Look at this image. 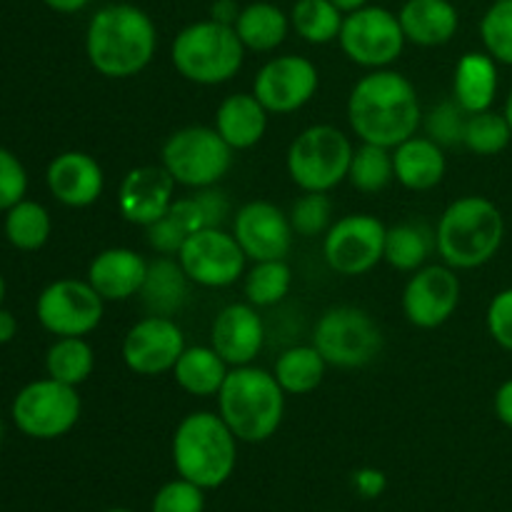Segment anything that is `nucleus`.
<instances>
[{
  "label": "nucleus",
  "mask_w": 512,
  "mask_h": 512,
  "mask_svg": "<svg viewBox=\"0 0 512 512\" xmlns=\"http://www.w3.org/2000/svg\"><path fill=\"white\" fill-rule=\"evenodd\" d=\"M348 123L360 143L395 148L423 123L418 90L395 70H370L350 90Z\"/></svg>",
  "instance_id": "obj_1"
},
{
  "label": "nucleus",
  "mask_w": 512,
  "mask_h": 512,
  "mask_svg": "<svg viewBox=\"0 0 512 512\" xmlns=\"http://www.w3.org/2000/svg\"><path fill=\"white\" fill-rule=\"evenodd\" d=\"M158 50V28L133 3L103 5L85 30V55L103 78L125 80L143 73Z\"/></svg>",
  "instance_id": "obj_2"
},
{
  "label": "nucleus",
  "mask_w": 512,
  "mask_h": 512,
  "mask_svg": "<svg viewBox=\"0 0 512 512\" xmlns=\"http://www.w3.org/2000/svg\"><path fill=\"white\" fill-rule=\"evenodd\" d=\"M505 240V218L493 200L465 195L453 200L440 215L435 245L453 270H475L498 255Z\"/></svg>",
  "instance_id": "obj_3"
},
{
  "label": "nucleus",
  "mask_w": 512,
  "mask_h": 512,
  "mask_svg": "<svg viewBox=\"0 0 512 512\" xmlns=\"http://www.w3.org/2000/svg\"><path fill=\"white\" fill-rule=\"evenodd\" d=\"M218 415L238 440L263 443L283 423L285 390L268 370L255 365L230 368L218 393Z\"/></svg>",
  "instance_id": "obj_4"
},
{
  "label": "nucleus",
  "mask_w": 512,
  "mask_h": 512,
  "mask_svg": "<svg viewBox=\"0 0 512 512\" xmlns=\"http://www.w3.org/2000/svg\"><path fill=\"white\" fill-rule=\"evenodd\" d=\"M238 438L218 413L198 410L185 415L173 435V463L180 478L203 490L218 488L233 475Z\"/></svg>",
  "instance_id": "obj_5"
},
{
  "label": "nucleus",
  "mask_w": 512,
  "mask_h": 512,
  "mask_svg": "<svg viewBox=\"0 0 512 512\" xmlns=\"http://www.w3.org/2000/svg\"><path fill=\"white\" fill-rule=\"evenodd\" d=\"M170 60L190 83L223 85L243 68L245 45L240 43L233 25L208 18L185 25L175 35L170 45Z\"/></svg>",
  "instance_id": "obj_6"
},
{
  "label": "nucleus",
  "mask_w": 512,
  "mask_h": 512,
  "mask_svg": "<svg viewBox=\"0 0 512 512\" xmlns=\"http://www.w3.org/2000/svg\"><path fill=\"white\" fill-rule=\"evenodd\" d=\"M353 143L335 125H310L290 143L288 175L303 193H330L348 180Z\"/></svg>",
  "instance_id": "obj_7"
},
{
  "label": "nucleus",
  "mask_w": 512,
  "mask_h": 512,
  "mask_svg": "<svg viewBox=\"0 0 512 512\" xmlns=\"http://www.w3.org/2000/svg\"><path fill=\"white\" fill-rule=\"evenodd\" d=\"M235 150L215 128L188 125L170 135L160 150V165L185 188H213L228 175Z\"/></svg>",
  "instance_id": "obj_8"
},
{
  "label": "nucleus",
  "mask_w": 512,
  "mask_h": 512,
  "mask_svg": "<svg viewBox=\"0 0 512 512\" xmlns=\"http://www.w3.org/2000/svg\"><path fill=\"white\" fill-rule=\"evenodd\" d=\"M313 345L333 368H365L383 350V330L368 310L355 305H335L325 310L315 323Z\"/></svg>",
  "instance_id": "obj_9"
},
{
  "label": "nucleus",
  "mask_w": 512,
  "mask_h": 512,
  "mask_svg": "<svg viewBox=\"0 0 512 512\" xmlns=\"http://www.w3.org/2000/svg\"><path fill=\"white\" fill-rule=\"evenodd\" d=\"M10 415L15 428L28 438L58 440L78 425L80 395L60 380H33L15 395Z\"/></svg>",
  "instance_id": "obj_10"
},
{
  "label": "nucleus",
  "mask_w": 512,
  "mask_h": 512,
  "mask_svg": "<svg viewBox=\"0 0 512 512\" xmlns=\"http://www.w3.org/2000/svg\"><path fill=\"white\" fill-rule=\"evenodd\" d=\"M338 43L350 63L368 70H383L403 55L408 40L398 13L383 5H365L345 15Z\"/></svg>",
  "instance_id": "obj_11"
},
{
  "label": "nucleus",
  "mask_w": 512,
  "mask_h": 512,
  "mask_svg": "<svg viewBox=\"0 0 512 512\" xmlns=\"http://www.w3.org/2000/svg\"><path fill=\"white\" fill-rule=\"evenodd\" d=\"M105 300L88 280L63 278L43 288L35 303L38 323L55 338H85L103 320Z\"/></svg>",
  "instance_id": "obj_12"
},
{
  "label": "nucleus",
  "mask_w": 512,
  "mask_h": 512,
  "mask_svg": "<svg viewBox=\"0 0 512 512\" xmlns=\"http://www.w3.org/2000/svg\"><path fill=\"white\" fill-rule=\"evenodd\" d=\"M385 228L375 215L350 213L335 220L323 240V255L330 270L345 278L370 273L383 260Z\"/></svg>",
  "instance_id": "obj_13"
},
{
  "label": "nucleus",
  "mask_w": 512,
  "mask_h": 512,
  "mask_svg": "<svg viewBox=\"0 0 512 512\" xmlns=\"http://www.w3.org/2000/svg\"><path fill=\"white\" fill-rule=\"evenodd\" d=\"M245 253L233 233L203 228L188 235L178 253L180 268L200 288H228L245 275Z\"/></svg>",
  "instance_id": "obj_14"
},
{
  "label": "nucleus",
  "mask_w": 512,
  "mask_h": 512,
  "mask_svg": "<svg viewBox=\"0 0 512 512\" xmlns=\"http://www.w3.org/2000/svg\"><path fill=\"white\" fill-rule=\"evenodd\" d=\"M320 73L303 55H278L258 70L253 95L273 115L298 113L318 93Z\"/></svg>",
  "instance_id": "obj_15"
},
{
  "label": "nucleus",
  "mask_w": 512,
  "mask_h": 512,
  "mask_svg": "<svg viewBox=\"0 0 512 512\" xmlns=\"http://www.w3.org/2000/svg\"><path fill=\"white\" fill-rule=\"evenodd\" d=\"M185 348H188L185 335L173 318L148 315L125 333L123 363L130 373L155 378V375L173 373Z\"/></svg>",
  "instance_id": "obj_16"
},
{
  "label": "nucleus",
  "mask_w": 512,
  "mask_h": 512,
  "mask_svg": "<svg viewBox=\"0 0 512 512\" xmlns=\"http://www.w3.org/2000/svg\"><path fill=\"white\" fill-rule=\"evenodd\" d=\"M458 270L450 265H423L410 275L403 290V313L410 325L423 330L440 328L460 305Z\"/></svg>",
  "instance_id": "obj_17"
},
{
  "label": "nucleus",
  "mask_w": 512,
  "mask_h": 512,
  "mask_svg": "<svg viewBox=\"0 0 512 512\" xmlns=\"http://www.w3.org/2000/svg\"><path fill=\"white\" fill-rule=\"evenodd\" d=\"M233 235L243 248L245 258L255 260H285L293 248L295 230L288 213L268 200H250L235 213Z\"/></svg>",
  "instance_id": "obj_18"
},
{
  "label": "nucleus",
  "mask_w": 512,
  "mask_h": 512,
  "mask_svg": "<svg viewBox=\"0 0 512 512\" xmlns=\"http://www.w3.org/2000/svg\"><path fill=\"white\" fill-rule=\"evenodd\" d=\"M175 180L163 165H140L118 188V210L128 223L148 228L163 218L175 200Z\"/></svg>",
  "instance_id": "obj_19"
},
{
  "label": "nucleus",
  "mask_w": 512,
  "mask_h": 512,
  "mask_svg": "<svg viewBox=\"0 0 512 512\" xmlns=\"http://www.w3.org/2000/svg\"><path fill=\"white\" fill-rule=\"evenodd\" d=\"M210 345L230 368L253 365L265 345V325L258 308L250 303H233L220 310L210 328Z\"/></svg>",
  "instance_id": "obj_20"
},
{
  "label": "nucleus",
  "mask_w": 512,
  "mask_h": 512,
  "mask_svg": "<svg viewBox=\"0 0 512 512\" xmlns=\"http://www.w3.org/2000/svg\"><path fill=\"white\" fill-rule=\"evenodd\" d=\"M48 190L68 208H88L103 195L105 175L98 160L83 150H65L48 165Z\"/></svg>",
  "instance_id": "obj_21"
},
{
  "label": "nucleus",
  "mask_w": 512,
  "mask_h": 512,
  "mask_svg": "<svg viewBox=\"0 0 512 512\" xmlns=\"http://www.w3.org/2000/svg\"><path fill=\"white\" fill-rule=\"evenodd\" d=\"M148 275V260L130 248L100 250L88 265V283L105 303L140 295Z\"/></svg>",
  "instance_id": "obj_22"
},
{
  "label": "nucleus",
  "mask_w": 512,
  "mask_h": 512,
  "mask_svg": "<svg viewBox=\"0 0 512 512\" xmlns=\"http://www.w3.org/2000/svg\"><path fill=\"white\" fill-rule=\"evenodd\" d=\"M405 40L420 48L450 43L460 28V15L450 0H405L398 13Z\"/></svg>",
  "instance_id": "obj_23"
},
{
  "label": "nucleus",
  "mask_w": 512,
  "mask_h": 512,
  "mask_svg": "<svg viewBox=\"0 0 512 512\" xmlns=\"http://www.w3.org/2000/svg\"><path fill=\"white\" fill-rule=\"evenodd\" d=\"M393 165H395V180L403 188L415 190V193H425L443 183L445 170H448V160H445L443 148L428 135L420 138L403 140L393 148Z\"/></svg>",
  "instance_id": "obj_24"
},
{
  "label": "nucleus",
  "mask_w": 512,
  "mask_h": 512,
  "mask_svg": "<svg viewBox=\"0 0 512 512\" xmlns=\"http://www.w3.org/2000/svg\"><path fill=\"white\" fill-rule=\"evenodd\" d=\"M268 110L253 93L228 95L215 113V130L233 150H248L268 130Z\"/></svg>",
  "instance_id": "obj_25"
},
{
  "label": "nucleus",
  "mask_w": 512,
  "mask_h": 512,
  "mask_svg": "<svg viewBox=\"0 0 512 512\" xmlns=\"http://www.w3.org/2000/svg\"><path fill=\"white\" fill-rule=\"evenodd\" d=\"M498 85V63L488 53H465L455 65L453 100L465 113H483L493 108Z\"/></svg>",
  "instance_id": "obj_26"
},
{
  "label": "nucleus",
  "mask_w": 512,
  "mask_h": 512,
  "mask_svg": "<svg viewBox=\"0 0 512 512\" xmlns=\"http://www.w3.org/2000/svg\"><path fill=\"white\" fill-rule=\"evenodd\" d=\"M190 295V278L180 268L178 258L160 255L153 263H148V275H145L140 298L148 308L150 315H165L173 318L175 313L185 308Z\"/></svg>",
  "instance_id": "obj_27"
},
{
  "label": "nucleus",
  "mask_w": 512,
  "mask_h": 512,
  "mask_svg": "<svg viewBox=\"0 0 512 512\" xmlns=\"http://www.w3.org/2000/svg\"><path fill=\"white\" fill-rule=\"evenodd\" d=\"M230 365L218 355L213 345H193L185 348L173 368V378L180 390L193 398H213L220 393Z\"/></svg>",
  "instance_id": "obj_28"
},
{
  "label": "nucleus",
  "mask_w": 512,
  "mask_h": 512,
  "mask_svg": "<svg viewBox=\"0 0 512 512\" xmlns=\"http://www.w3.org/2000/svg\"><path fill=\"white\" fill-rule=\"evenodd\" d=\"M233 28L245 50L270 53L288 38L290 15L268 0H258V3L243 5Z\"/></svg>",
  "instance_id": "obj_29"
},
{
  "label": "nucleus",
  "mask_w": 512,
  "mask_h": 512,
  "mask_svg": "<svg viewBox=\"0 0 512 512\" xmlns=\"http://www.w3.org/2000/svg\"><path fill=\"white\" fill-rule=\"evenodd\" d=\"M433 250H438L435 230L425 223H400L385 233L383 260L400 273H415L428 263Z\"/></svg>",
  "instance_id": "obj_30"
},
{
  "label": "nucleus",
  "mask_w": 512,
  "mask_h": 512,
  "mask_svg": "<svg viewBox=\"0 0 512 512\" xmlns=\"http://www.w3.org/2000/svg\"><path fill=\"white\" fill-rule=\"evenodd\" d=\"M325 370L328 363L315 345H295L275 360L273 375L285 395H308L323 383Z\"/></svg>",
  "instance_id": "obj_31"
},
{
  "label": "nucleus",
  "mask_w": 512,
  "mask_h": 512,
  "mask_svg": "<svg viewBox=\"0 0 512 512\" xmlns=\"http://www.w3.org/2000/svg\"><path fill=\"white\" fill-rule=\"evenodd\" d=\"M5 238L10 240V245L25 253H33L40 250L50 238V230H53V220L50 213L35 200H20L18 205H13L10 210H5Z\"/></svg>",
  "instance_id": "obj_32"
},
{
  "label": "nucleus",
  "mask_w": 512,
  "mask_h": 512,
  "mask_svg": "<svg viewBox=\"0 0 512 512\" xmlns=\"http://www.w3.org/2000/svg\"><path fill=\"white\" fill-rule=\"evenodd\" d=\"M345 15L330 0H295L290 10V28L310 45H328L338 40Z\"/></svg>",
  "instance_id": "obj_33"
},
{
  "label": "nucleus",
  "mask_w": 512,
  "mask_h": 512,
  "mask_svg": "<svg viewBox=\"0 0 512 512\" xmlns=\"http://www.w3.org/2000/svg\"><path fill=\"white\" fill-rule=\"evenodd\" d=\"M48 378L65 385H83L95 370V353L85 338H58L45 355Z\"/></svg>",
  "instance_id": "obj_34"
},
{
  "label": "nucleus",
  "mask_w": 512,
  "mask_h": 512,
  "mask_svg": "<svg viewBox=\"0 0 512 512\" xmlns=\"http://www.w3.org/2000/svg\"><path fill=\"white\" fill-rule=\"evenodd\" d=\"M348 180L355 190L365 195L383 193L395 180L393 148L360 143V148H355L353 160H350Z\"/></svg>",
  "instance_id": "obj_35"
},
{
  "label": "nucleus",
  "mask_w": 512,
  "mask_h": 512,
  "mask_svg": "<svg viewBox=\"0 0 512 512\" xmlns=\"http://www.w3.org/2000/svg\"><path fill=\"white\" fill-rule=\"evenodd\" d=\"M293 285V270L285 260H260L245 273V300L255 308L278 305Z\"/></svg>",
  "instance_id": "obj_36"
},
{
  "label": "nucleus",
  "mask_w": 512,
  "mask_h": 512,
  "mask_svg": "<svg viewBox=\"0 0 512 512\" xmlns=\"http://www.w3.org/2000/svg\"><path fill=\"white\" fill-rule=\"evenodd\" d=\"M512 140V130L505 113H495L493 108L483 113L468 115L465 123L463 145L475 155H498L503 153Z\"/></svg>",
  "instance_id": "obj_37"
},
{
  "label": "nucleus",
  "mask_w": 512,
  "mask_h": 512,
  "mask_svg": "<svg viewBox=\"0 0 512 512\" xmlns=\"http://www.w3.org/2000/svg\"><path fill=\"white\" fill-rule=\"evenodd\" d=\"M480 40L495 63L512 68V0H493L480 20Z\"/></svg>",
  "instance_id": "obj_38"
},
{
  "label": "nucleus",
  "mask_w": 512,
  "mask_h": 512,
  "mask_svg": "<svg viewBox=\"0 0 512 512\" xmlns=\"http://www.w3.org/2000/svg\"><path fill=\"white\" fill-rule=\"evenodd\" d=\"M290 225L300 238L325 235L333 225V200L328 193H303L288 213Z\"/></svg>",
  "instance_id": "obj_39"
},
{
  "label": "nucleus",
  "mask_w": 512,
  "mask_h": 512,
  "mask_svg": "<svg viewBox=\"0 0 512 512\" xmlns=\"http://www.w3.org/2000/svg\"><path fill=\"white\" fill-rule=\"evenodd\" d=\"M468 115L470 113H465L455 100H445V103L435 105V108L425 115V133H428V138L435 140L440 148L463 145Z\"/></svg>",
  "instance_id": "obj_40"
},
{
  "label": "nucleus",
  "mask_w": 512,
  "mask_h": 512,
  "mask_svg": "<svg viewBox=\"0 0 512 512\" xmlns=\"http://www.w3.org/2000/svg\"><path fill=\"white\" fill-rule=\"evenodd\" d=\"M203 508V488L185 478L165 483L153 500V512H203Z\"/></svg>",
  "instance_id": "obj_41"
},
{
  "label": "nucleus",
  "mask_w": 512,
  "mask_h": 512,
  "mask_svg": "<svg viewBox=\"0 0 512 512\" xmlns=\"http://www.w3.org/2000/svg\"><path fill=\"white\" fill-rule=\"evenodd\" d=\"M28 193V170L15 153L0 148V210H10L25 200Z\"/></svg>",
  "instance_id": "obj_42"
},
{
  "label": "nucleus",
  "mask_w": 512,
  "mask_h": 512,
  "mask_svg": "<svg viewBox=\"0 0 512 512\" xmlns=\"http://www.w3.org/2000/svg\"><path fill=\"white\" fill-rule=\"evenodd\" d=\"M485 323H488V333L495 343L503 350L512 353V288L500 290L488 305L485 313Z\"/></svg>",
  "instance_id": "obj_43"
},
{
  "label": "nucleus",
  "mask_w": 512,
  "mask_h": 512,
  "mask_svg": "<svg viewBox=\"0 0 512 512\" xmlns=\"http://www.w3.org/2000/svg\"><path fill=\"white\" fill-rule=\"evenodd\" d=\"M145 235H148V245L160 255H170V258H178L180 248L188 240V233H185L183 225L173 218L170 213H165L163 218L155 220L153 225L145 228Z\"/></svg>",
  "instance_id": "obj_44"
},
{
  "label": "nucleus",
  "mask_w": 512,
  "mask_h": 512,
  "mask_svg": "<svg viewBox=\"0 0 512 512\" xmlns=\"http://www.w3.org/2000/svg\"><path fill=\"white\" fill-rule=\"evenodd\" d=\"M195 203H198L200 213H203L205 228H223V223L230 215V200L223 190L213 188H200L193 193Z\"/></svg>",
  "instance_id": "obj_45"
},
{
  "label": "nucleus",
  "mask_w": 512,
  "mask_h": 512,
  "mask_svg": "<svg viewBox=\"0 0 512 512\" xmlns=\"http://www.w3.org/2000/svg\"><path fill=\"white\" fill-rule=\"evenodd\" d=\"M353 485L363 498H378L388 488V478H385L383 470L378 468H360L353 475Z\"/></svg>",
  "instance_id": "obj_46"
},
{
  "label": "nucleus",
  "mask_w": 512,
  "mask_h": 512,
  "mask_svg": "<svg viewBox=\"0 0 512 512\" xmlns=\"http://www.w3.org/2000/svg\"><path fill=\"white\" fill-rule=\"evenodd\" d=\"M495 415H498L500 423L505 428L512 430V378L505 380L498 390H495V400H493Z\"/></svg>",
  "instance_id": "obj_47"
},
{
  "label": "nucleus",
  "mask_w": 512,
  "mask_h": 512,
  "mask_svg": "<svg viewBox=\"0 0 512 512\" xmlns=\"http://www.w3.org/2000/svg\"><path fill=\"white\" fill-rule=\"evenodd\" d=\"M240 10L243 8L238 5V0H215V3L210 5V18L218 20V23L223 25H235Z\"/></svg>",
  "instance_id": "obj_48"
},
{
  "label": "nucleus",
  "mask_w": 512,
  "mask_h": 512,
  "mask_svg": "<svg viewBox=\"0 0 512 512\" xmlns=\"http://www.w3.org/2000/svg\"><path fill=\"white\" fill-rule=\"evenodd\" d=\"M15 335H18V320H15V315L10 310L0 308V345L10 343Z\"/></svg>",
  "instance_id": "obj_49"
},
{
  "label": "nucleus",
  "mask_w": 512,
  "mask_h": 512,
  "mask_svg": "<svg viewBox=\"0 0 512 512\" xmlns=\"http://www.w3.org/2000/svg\"><path fill=\"white\" fill-rule=\"evenodd\" d=\"M43 3L48 5L50 10H55V13L73 15V13H80V10L88 8L90 0H43Z\"/></svg>",
  "instance_id": "obj_50"
},
{
  "label": "nucleus",
  "mask_w": 512,
  "mask_h": 512,
  "mask_svg": "<svg viewBox=\"0 0 512 512\" xmlns=\"http://www.w3.org/2000/svg\"><path fill=\"white\" fill-rule=\"evenodd\" d=\"M330 3H333L340 13L348 15V13H355V10L365 8V5H370V0H330Z\"/></svg>",
  "instance_id": "obj_51"
},
{
  "label": "nucleus",
  "mask_w": 512,
  "mask_h": 512,
  "mask_svg": "<svg viewBox=\"0 0 512 512\" xmlns=\"http://www.w3.org/2000/svg\"><path fill=\"white\" fill-rule=\"evenodd\" d=\"M505 118H508V123H510V130H512V88H510V93H508V100H505Z\"/></svg>",
  "instance_id": "obj_52"
},
{
  "label": "nucleus",
  "mask_w": 512,
  "mask_h": 512,
  "mask_svg": "<svg viewBox=\"0 0 512 512\" xmlns=\"http://www.w3.org/2000/svg\"><path fill=\"white\" fill-rule=\"evenodd\" d=\"M3 300H5V278L3 273H0V305H3Z\"/></svg>",
  "instance_id": "obj_53"
},
{
  "label": "nucleus",
  "mask_w": 512,
  "mask_h": 512,
  "mask_svg": "<svg viewBox=\"0 0 512 512\" xmlns=\"http://www.w3.org/2000/svg\"><path fill=\"white\" fill-rule=\"evenodd\" d=\"M0 440H3V420H0Z\"/></svg>",
  "instance_id": "obj_54"
},
{
  "label": "nucleus",
  "mask_w": 512,
  "mask_h": 512,
  "mask_svg": "<svg viewBox=\"0 0 512 512\" xmlns=\"http://www.w3.org/2000/svg\"><path fill=\"white\" fill-rule=\"evenodd\" d=\"M108 512H130V510H120V508H118V510H108Z\"/></svg>",
  "instance_id": "obj_55"
}]
</instances>
